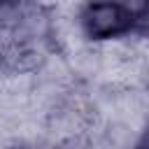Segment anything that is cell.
<instances>
[{"mask_svg":"<svg viewBox=\"0 0 149 149\" xmlns=\"http://www.w3.org/2000/svg\"><path fill=\"white\" fill-rule=\"evenodd\" d=\"M54 26L37 0H0V65L37 68L51 51Z\"/></svg>","mask_w":149,"mask_h":149,"instance_id":"6da1fadb","label":"cell"},{"mask_svg":"<svg viewBox=\"0 0 149 149\" xmlns=\"http://www.w3.org/2000/svg\"><path fill=\"white\" fill-rule=\"evenodd\" d=\"M79 23L84 35L91 40H114L133 33L135 9L119 0H91L84 5Z\"/></svg>","mask_w":149,"mask_h":149,"instance_id":"7a4b0ae2","label":"cell"},{"mask_svg":"<svg viewBox=\"0 0 149 149\" xmlns=\"http://www.w3.org/2000/svg\"><path fill=\"white\" fill-rule=\"evenodd\" d=\"M133 33H137V35L144 37V40H149V0H142V5L135 9Z\"/></svg>","mask_w":149,"mask_h":149,"instance_id":"3957f363","label":"cell"},{"mask_svg":"<svg viewBox=\"0 0 149 149\" xmlns=\"http://www.w3.org/2000/svg\"><path fill=\"white\" fill-rule=\"evenodd\" d=\"M133 149H149V128L140 135V140L135 142V147H133Z\"/></svg>","mask_w":149,"mask_h":149,"instance_id":"277c9868","label":"cell"}]
</instances>
